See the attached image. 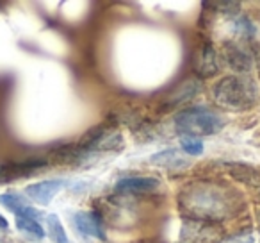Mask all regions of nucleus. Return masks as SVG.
I'll return each mask as SVG.
<instances>
[{"label":"nucleus","mask_w":260,"mask_h":243,"mask_svg":"<svg viewBox=\"0 0 260 243\" xmlns=\"http://www.w3.org/2000/svg\"><path fill=\"white\" fill-rule=\"evenodd\" d=\"M45 224H47L48 236H50L54 243H72L68 234H66L64 225H62L61 218H59L57 214H54V213L47 214V217H45Z\"/></svg>","instance_id":"12"},{"label":"nucleus","mask_w":260,"mask_h":243,"mask_svg":"<svg viewBox=\"0 0 260 243\" xmlns=\"http://www.w3.org/2000/svg\"><path fill=\"white\" fill-rule=\"evenodd\" d=\"M224 59L226 63L239 73H248L251 70V58L246 50H242L241 47L230 45L224 52Z\"/></svg>","instance_id":"10"},{"label":"nucleus","mask_w":260,"mask_h":243,"mask_svg":"<svg viewBox=\"0 0 260 243\" xmlns=\"http://www.w3.org/2000/svg\"><path fill=\"white\" fill-rule=\"evenodd\" d=\"M16 229L22 232L23 236L30 239H43L45 238V229L41 227L40 220L36 218H16Z\"/></svg>","instance_id":"13"},{"label":"nucleus","mask_w":260,"mask_h":243,"mask_svg":"<svg viewBox=\"0 0 260 243\" xmlns=\"http://www.w3.org/2000/svg\"><path fill=\"white\" fill-rule=\"evenodd\" d=\"M68 179H48V181L32 182L25 188V197L40 206H48L61 190L68 188Z\"/></svg>","instance_id":"5"},{"label":"nucleus","mask_w":260,"mask_h":243,"mask_svg":"<svg viewBox=\"0 0 260 243\" xmlns=\"http://www.w3.org/2000/svg\"><path fill=\"white\" fill-rule=\"evenodd\" d=\"M9 227V222H8V218L6 217H2L0 214V231H6V229Z\"/></svg>","instance_id":"16"},{"label":"nucleus","mask_w":260,"mask_h":243,"mask_svg":"<svg viewBox=\"0 0 260 243\" xmlns=\"http://www.w3.org/2000/svg\"><path fill=\"white\" fill-rule=\"evenodd\" d=\"M152 163L159 165L162 168H184L187 167V161L178 154V150H173V149H168V150H162V152L155 154L152 156Z\"/></svg>","instance_id":"11"},{"label":"nucleus","mask_w":260,"mask_h":243,"mask_svg":"<svg viewBox=\"0 0 260 243\" xmlns=\"http://www.w3.org/2000/svg\"><path fill=\"white\" fill-rule=\"evenodd\" d=\"M226 120L216 109L185 107L173 116L175 132L180 138H205L223 131Z\"/></svg>","instance_id":"3"},{"label":"nucleus","mask_w":260,"mask_h":243,"mask_svg":"<svg viewBox=\"0 0 260 243\" xmlns=\"http://www.w3.org/2000/svg\"><path fill=\"white\" fill-rule=\"evenodd\" d=\"M178 206L189 220L219 224L234 218L244 207L241 193L216 181H194L180 192Z\"/></svg>","instance_id":"1"},{"label":"nucleus","mask_w":260,"mask_h":243,"mask_svg":"<svg viewBox=\"0 0 260 243\" xmlns=\"http://www.w3.org/2000/svg\"><path fill=\"white\" fill-rule=\"evenodd\" d=\"M212 98L226 111H248L258 100V86L248 73H235L214 84Z\"/></svg>","instance_id":"2"},{"label":"nucleus","mask_w":260,"mask_h":243,"mask_svg":"<svg viewBox=\"0 0 260 243\" xmlns=\"http://www.w3.org/2000/svg\"><path fill=\"white\" fill-rule=\"evenodd\" d=\"M0 206H4L11 213L16 214V218H40L41 213L34 206L29 204V199L18 192H4L0 193Z\"/></svg>","instance_id":"7"},{"label":"nucleus","mask_w":260,"mask_h":243,"mask_svg":"<svg viewBox=\"0 0 260 243\" xmlns=\"http://www.w3.org/2000/svg\"><path fill=\"white\" fill-rule=\"evenodd\" d=\"M73 225L84 236H91L96 239H105L104 222L94 211H77L73 214Z\"/></svg>","instance_id":"8"},{"label":"nucleus","mask_w":260,"mask_h":243,"mask_svg":"<svg viewBox=\"0 0 260 243\" xmlns=\"http://www.w3.org/2000/svg\"><path fill=\"white\" fill-rule=\"evenodd\" d=\"M221 231L216 224H205V222L187 220L182 225L180 241L182 243H216L219 241Z\"/></svg>","instance_id":"4"},{"label":"nucleus","mask_w":260,"mask_h":243,"mask_svg":"<svg viewBox=\"0 0 260 243\" xmlns=\"http://www.w3.org/2000/svg\"><path fill=\"white\" fill-rule=\"evenodd\" d=\"M180 147L187 156H202L203 154V142L198 138H180Z\"/></svg>","instance_id":"14"},{"label":"nucleus","mask_w":260,"mask_h":243,"mask_svg":"<svg viewBox=\"0 0 260 243\" xmlns=\"http://www.w3.org/2000/svg\"><path fill=\"white\" fill-rule=\"evenodd\" d=\"M258 220H260V213H258Z\"/></svg>","instance_id":"17"},{"label":"nucleus","mask_w":260,"mask_h":243,"mask_svg":"<svg viewBox=\"0 0 260 243\" xmlns=\"http://www.w3.org/2000/svg\"><path fill=\"white\" fill-rule=\"evenodd\" d=\"M160 188V179L152 175H132L123 177L114 184V190L121 195H148Z\"/></svg>","instance_id":"6"},{"label":"nucleus","mask_w":260,"mask_h":243,"mask_svg":"<svg viewBox=\"0 0 260 243\" xmlns=\"http://www.w3.org/2000/svg\"><path fill=\"white\" fill-rule=\"evenodd\" d=\"M221 243H256V234L251 229H246V231H241L237 234L228 236Z\"/></svg>","instance_id":"15"},{"label":"nucleus","mask_w":260,"mask_h":243,"mask_svg":"<svg viewBox=\"0 0 260 243\" xmlns=\"http://www.w3.org/2000/svg\"><path fill=\"white\" fill-rule=\"evenodd\" d=\"M194 72L202 79H209V77L216 75L219 72V59H217L216 48L210 43L203 45L202 50L198 52V59L194 63Z\"/></svg>","instance_id":"9"}]
</instances>
